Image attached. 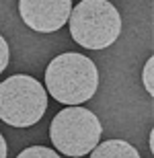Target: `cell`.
Masks as SVG:
<instances>
[{
	"label": "cell",
	"instance_id": "cell-6",
	"mask_svg": "<svg viewBox=\"0 0 154 158\" xmlns=\"http://www.w3.org/2000/svg\"><path fill=\"white\" fill-rule=\"evenodd\" d=\"M93 158H138V150L125 140H107L90 150Z\"/></svg>",
	"mask_w": 154,
	"mask_h": 158
},
{
	"label": "cell",
	"instance_id": "cell-3",
	"mask_svg": "<svg viewBox=\"0 0 154 158\" xmlns=\"http://www.w3.org/2000/svg\"><path fill=\"white\" fill-rule=\"evenodd\" d=\"M48 93L39 80L15 74L0 82V119L12 127H29L43 117Z\"/></svg>",
	"mask_w": 154,
	"mask_h": 158
},
{
	"label": "cell",
	"instance_id": "cell-8",
	"mask_svg": "<svg viewBox=\"0 0 154 158\" xmlns=\"http://www.w3.org/2000/svg\"><path fill=\"white\" fill-rule=\"evenodd\" d=\"M142 82L148 94H154V58H148L146 66H144V72H142Z\"/></svg>",
	"mask_w": 154,
	"mask_h": 158
},
{
	"label": "cell",
	"instance_id": "cell-4",
	"mask_svg": "<svg viewBox=\"0 0 154 158\" xmlns=\"http://www.w3.org/2000/svg\"><path fill=\"white\" fill-rule=\"evenodd\" d=\"M101 121L93 111L70 105L52 119L49 138L58 152L66 156H84L101 140Z\"/></svg>",
	"mask_w": 154,
	"mask_h": 158
},
{
	"label": "cell",
	"instance_id": "cell-10",
	"mask_svg": "<svg viewBox=\"0 0 154 158\" xmlns=\"http://www.w3.org/2000/svg\"><path fill=\"white\" fill-rule=\"evenodd\" d=\"M4 156H6V142L2 138V134H0V158H4Z\"/></svg>",
	"mask_w": 154,
	"mask_h": 158
},
{
	"label": "cell",
	"instance_id": "cell-7",
	"mask_svg": "<svg viewBox=\"0 0 154 158\" xmlns=\"http://www.w3.org/2000/svg\"><path fill=\"white\" fill-rule=\"evenodd\" d=\"M19 158H58V152L45 146H31L19 154Z\"/></svg>",
	"mask_w": 154,
	"mask_h": 158
},
{
	"label": "cell",
	"instance_id": "cell-9",
	"mask_svg": "<svg viewBox=\"0 0 154 158\" xmlns=\"http://www.w3.org/2000/svg\"><path fill=\"white\" fill-rule=\"evenodd\" d=\"M8 60H10V49H8V43H6V39L0 35V74L6 70Z\"/></svg>",
	"mask_w": 154,
	"mask_h": 158
},
{
	"label": "cell",
	"instance_id": "cell-2",
	"mask_svg": "<svg viewBox=\"0 0 154 158\" xmlns=\"http://www.w3.org/2000/svg\"><path fill=\"white\" fill-rule=\"evenodd\" d=\"M70 35L86 49H105L121 33V17L109 0H82L68 17Z\"/></svg>",
	"mask_w": 154,
	"mask_h": 158
},
{
	"label": "cell",
	"instance_id": "cell-5",
	"mask_svg": "<svg viewBox=\"0 0 154 158\" xmlns=\"http://www.w3.org/2000/svg\"><path fill=\"white\" fill-rule=\"evenodd\" d=\"M72 0H19L21 19L37 33H53L68 23Z\"/></svg>",
	"mask_w": 154,
	"mask_h": 158
},
{
	"label": "cell",
	"instance_id": "cell-1",
	"mask_svg": "<svg viewBox=\"0 0 154 158\" xmlns=\"http://www.w3.org/2000/svg\"><path fill=\"white\" fill-rule=\"evenodd\" d=\"M45 86L58 103L80 105L90 101L99 86V72L93 60L82 53H60L45 70Z\"/></svg>",
	"mask_w": 154,
	"mask_h": 158
}]
</instances>
